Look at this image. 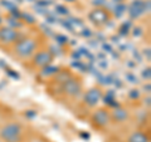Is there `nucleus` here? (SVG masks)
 <instances>
[{
  "label": "nucleus",
  "mask_w": 151,
  "mask_h": 142,
  "mask_svg": "<svg viewBox=\"0 0 151 142\" xmlns=\"http://www.w3.org/2000/svg\"><path fill=\"white\" fill-rule=\"evenodd\" d=\"M40 48V42L35 37H29L23 35L15 44H14L10 50L13 52V55L19 60H25L29 62L34 53Z\"/></svg>",
  "instance_id": "1"
},
{
  "label": "nucleus",
  "mask_w": 151,
  "mask_h": 142,
  "mask_svg": "<svg viewBox=\"0 0 151 142\" xmlns=\"http://www.w3.org/2000/svg\"><path fill=\"white\" fill-rule=\"evenodd\" d=\"M25 130L19 122H8L0 128L1 142H24Z\"/></svg>",
  "instance_id": "2"
},
{
  "label": "nucleus",
  "mask_w": 151,
  "mask_h": 142,
  "mask_svg": "<svg viewBox=\"0 0 151 142\" xmlns=\"http://www.w3.org/2000/svg\"><path fill=\"white\" fill-rule=\"evenodd\" d=\"M89 123L94 130L103 131L110 126L111 122V112L106 107L94 108L93 112L89 115Z\"/></svg>",
  "instance_id": "3"
},
{
  "label": "nucleus",
  "mask_w": 151,
  "mask_h": 142,
  "mask_svg": "<svg viewBox=\"0 0 151 142\" xmlns=\"http://www.w3.org/2000/svg\"><path fill=\"white\" fill-rule=\"evenodd\" d=\"M59 89L63 96L68 98H77L79 96H82L83 93V80L78 75L72 74V77L60 84Z\"/></svg>",
  "instance_id": "4"
},
{
  "label": "nucleus",
  "mask_w": 151,
  "mask_h": 142,
  "mask_svg": "<svg viewBox=\"0 0 151 142\" xmlns=\"http://www.w3.org/2000/svg\"><path fill=\"white\" fill-rule=\"evenodd\" d=\"M53 60H54L53 52H50L49 49L42 48L40 47V48L34 53V55L29 59V63H30V67L33 69L43 70L44 68L53 64Z\"/></svg>",
  "instance_id": "5"
},
{
  "label": "nucleus",
  "mask_w": 151,
  "mask_h": 142,
  "mask_svg": "<svg viewBox=\"0 0 151 142\" xmlns=\"http://www.w3.org/2000/svg\"><path fill=\"white\" fill-rule=\"evenodd\" d=\"M111 13L107 10L106 8L102 6H96L88 13V20L92 23L94 27L102 28L107 25L111 22Z\"/></svg>",
  "instance_id": "6"
},
{
  "label": "nucleus",
  "mask_w": 151,
  "mask_h": 142,
  "mask_svg": "<svg viewBox=\"0 0 151 142\" xmlns=\"http://www.w3.org/2000/svg\"><path fill=\"white\" fill-rule=\"evenodd\" d=\"M103 97V89L98 86H93L82 93V102L88 108H96Z\"/></svg>",
  "instance_id": "7"
},
{
  "label": "nucleus",
  "mask_w": 151,
  "mask_h": 142,
  "mask_svg": "<svg viewBox=\"0 0 151 142\" xmlns=\"http://www.w3.org/2000/svg\"><path fill=\"white\" fill-rule=\"evenodd\" d=\"M22 37H23L22 33L18 29H15V28L0 27V45L12 48Z\"/></svg>",
  "instance_id": "8"
},
{
  "label": "nucleus",
  "mask_w": 151,
  "mask_h": 142,
  "mask_svg": "<svg viewBox=\"0 0 151 142\" xmlns=\"http://www.w3.org/2000/svg\"><path fill=\"white\" fill-rule=\"evenodd\" d=\"M110 112H111V122L112 123H124V122H126L130 117V112L124 107H117Z\"/></svg>",
  "instance_id": "9"
},
{
  "label": "nucleus",
  "mask_w": 151,
  "mask_h": 142,
  "mask_svg": "<svg viewBox=\"0 0 151 142\" xmlns=\"http://www.w3.org/2000/svg\"><path fill=\"white\" fill-rule=\"evenodd\" d=\"M126 142H150V135H149V132L142 131V130L134 131L127 137Z\"/></svg>",
  "instance_id": "10"
}]
</instances>
